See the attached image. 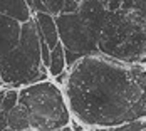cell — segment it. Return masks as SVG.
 <instances>
[{"instance_id":"obj_1","label":"cell","mask_w":146,"mask_h":131,"mask_svg":"<svg viewBox=\"0 0 146 131\" xmlns=\"http://www.w3.org/2000/svg\"><path fill=\"white\" fill-rule=\"evenodd\" d=\"M71 118L82 126L111 130L146 119V67L92 54L67 71L62 86Z\"/></svg>"},{"instance_id":"obj_2","label":"cell","mask_w":146,"mask_h":131,"mask_svg":"<svg viewBox=\"0 0 146 131\" xmlns=\"http://www.w3.org/2000/svg\"><path fill=\"white\" fill-rule=\"evenodd\" d=\"M98 52L124 64H143L146 59V19L128 9L108 14L99 34Z\"/></svg>"},{"instance_id":"obj_3","label":"cell","mask_w":146,"mask_h":131,"mask_svg":"<svg viewBox=\"0 0 146 131\" xmlns=\"http://www.w3.org/2000/svg\"><path fill=\"white\" fill-rule=\"evenodd\" d=\"M17 104L27 113L30 131H59L71 123L64 92L52 81L20 87Z\"/></svg>"},{"instance_id":"obj_4","label":"cell","mask_w":146,"mask_h":131,"mask_svg":"<svg viewBox=\"0 0 146 131\" xmlns=\"http://www.w3.org/2000/svg\"><path fill=\"white\" fill-rule=\"evenodd\" d=\"M0 79L3 86L10 89L37 84L49 81L47 67L42 66V61L29 56L20 45L0 57Z\"/></svg>"},{"instance_id":"obj_5","label":"cell","mask_w":146,"mask_h":131,"mask_svg":"<svg viewBox=\"0 0 146 131\" xmlns=\"http://www.w3.org/2000/svg\"><path fill=\"white\" fill-rule=\"evenodd\" d=\"M59 34V42L64 51L81 54L82 57L98 54L99 34L79 14L54 17Z\"/></svg>"},{"instance_id":"obj_6","label":"cell","mask_w":146,"mask_h":131,"mask_svg":"<svg viewBox=\"0 0 146 131\" xmlns=\"http://www.w3.org/2000/svg\"><path fill=\"white\" fill-rule=\"evenodd\" d=\"M20 29L22 25L12 19L0 15V57L19 47L20 42Z\"/></svg>"},{"instance_id":"obj_7","label":"cell","mask_w":146,"mask_h":131,"mask_svg":"<svg viewBox=\"0 0 146 131\" xmlns=\"http://www.w3.org/2000/svg\"><path fill=\"white\" fill-rule=\"evenodd\" d=\"M77 14L81 15L98 34H101L104 19L108 15L106 7H104V0H84V2H81V7H79Z\"/></svg>"},{"instance_id":"obj_8","label":"cell","mask_w":146,"mask_h":131,"mask_svg":"<svg viewBox=\"0 0 146 131\" xmlns=\"http://www.w3.org/2000/svg\"><path fill=\"white\" fill-rule=\"evenodd\" d=\"M32 19L35 22L39 37H42L44 42L47 44V47L52 51L59 44V34H57V27H56L54 17L49 14H35V15H32Z\"/></svg>"},{"instance_id":"obj_9","label":"cell","mask_w":146,"mask_h":131,"mask_svg":"<svg viewBox=\"0 0 146 131\" xmlns=\"http://www.w3.org/2000/svg\"><path fill=\"white\" fill-rule=\"evenodd\" d=\"M0 15L12 19L20 25L32 19V14L25 0H0Z\"/></svg>"},{"instance_id":"obj_10","label":"cell","mask_w":146,"mask_h":131,"mask_svg":"<svg viewBox=\"0 0 146 131\" xmlns=\"http://www.w3.org/2000/svg\"><path fill=\"white\" fill-rule=\"evenodd\" d=\"M7 130H12V131H30L29 118H27V113L24 111L22 106L17 104L14 109L10 111L9 119H7Z\"/></svg>"},{"instance_id":"obj_11","label":"cell","mask_w":146,"mask_h":131,"mask_svg":"<svg viewBox=\"0 0 146 131\" xmlns=\"http://www.w3.org/2000/svg\"><path fill=\"white\" fill-rule=\"evenodd\" d=\"M47 72L50 77H57L62 72H66V59H64V47L60 42L50 51V59H49V67Z\"/></svg>"},{"instance_id":"obj_12","label":"cell","mask_w":146,"mask_h":131,"mask_svg":"<svg viewBox=\"0 0 146 131\" xmlns=\"http://www.w3.org/2000/svg\"><path fill=\"white\" fill-rule=\"evenodd\" d=\"M121 9H128V10H134L139 15H143L146 19V0H123Z\"/></svg>"},{"instance_id":"obj_13","label":"cell","mask_w":146,"mask_h":131,"mask_svg":"<svg viewBox=\"0 0 146 131\" xmlns=\"http://www.w3.org/2000/svg\"><path fill=\"white\" fill-rule=\"evenodd\" d=\"M108 131H146V119L141 121H131V123H126V124H121L116 128H111Z\"/></svg>"},{"instance_id":"obj_14","label":"cell","mask_w":146,"mask_h":131,"mask_svg":"<svg viewBox=\"0 0 146 131\" xmlns=\"http://www.w3.org/2000/svg\"><path fill=\"white\" fill-rule=\"evenodd\" d=\"M45 5V12L52 17H57L62 12V7H64V0H42Z\"/></svg>"},{"instance_id":"obj_15","label":"cell","mask_w":146,"mask_h":131,"mask_svg":"<svg viewBox=\"0 0 146 131\" xmlns=\"http://www.w3.org/2000/svg\"><path fill=\"white\" fill-rule=\"evenodd\" d=\"M79 7H81V2H76V0H64V7H62L60 15L77 14V12H79Z\"/></svg>"},{"instance_id":"obj_16","label":"cell","mask_w":146,"mask_h":131,"mask_svg":"<svg viewBox=\"0 0 146 131\" xmlns=\"http://www.w3.org/2000/svg\"><path fill=\"white\" fill-rule=\"evenodd\" d=\"M123 5V0H104V7H106V12L111 14V12H117Z\"/></svg>"},{"instance_id":"obj_17","label":"cell","mask_w":146,"mask_h":131,"mask_svg":"<svg viewBox=\"0 0 146 131\" xmlns=\"http://www.w3.org/2000/svg\"><path fill=\"white\" fill-rule=\"evenodd\" d=\"M69 126H71V130H72V131H84V126H82L81 123H77L74 118H71V123H69Z\"/></svg>"},{"instance_id":"obj_18","label":"cell","mask_w":146,"mask_h":131,"mask_svg":"<svg viewBox=\"0 0 146 131\" xmlns=\"http://www.w3.org/2000/svg\"><path fill=\"white\" fill-rule=\"evenodd\" d=\"M5 91H7V89H0V106H2V99H3V96H5Z\"/></svg>"},{"instance_id":"obj_19","label":"cell","mask_w":146,"mask_h":131,"mask_svg":"<svg viewBox=\"0 0 146 131\" xmlns=\"http://www.w3.org/2000/svg\"><path fill=\"white\" fill-rule=\"evenodd\" d=\"M143 66H145V67H146V59H145V61H143Z\"/></svg>"},{"instance_id":"obj_20","label":"cell","mask_w":146,"mask_h":131,"mask_svg":"<svg viewBox=\"0 0 146 131\" xmlns=\"http://www.w3.org/2000/svg\"><path fill=\"white\" fill-rule=\"evenodd\" d=\"M2 86H3V84H2V79H0V89H2Z\"/></svg>"},{"instance_id":"obj_21","label":"cell","mask_w":146,"mask_h":131,"mask_svg":"<svg viewBox=\"0 0 146 131\" xmlns=\"http://www.w3.org/2000/svg\"><path fill=\"white\" fill-rule=\"evenodd\" d=\"M5 131H12V130H5Z\"/></svg>"}]
</instances>
